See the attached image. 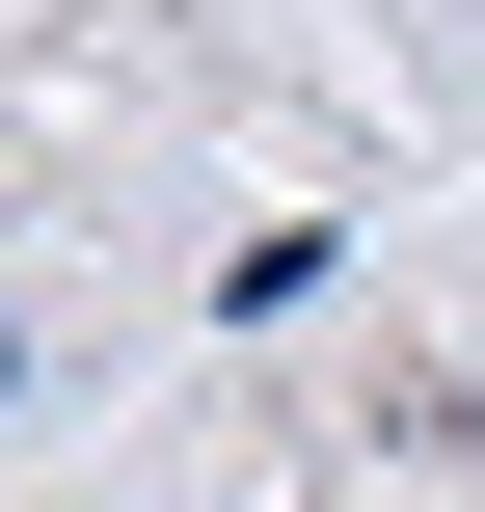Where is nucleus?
<instances>
[{"instance_id": "obj_1", "label": "nucleus", "mask_w": 485, "mask_h": 512, "mask_svg": "<svg viewBox=\"0 0 485 512\" xmlns=\"http://www.w3.org/2000/svg\"><path fill=\"white\" fill-rule=\"evenodd\" d=\"M0 378H27V324H0Z\"/></svg>"}]
</instances>
